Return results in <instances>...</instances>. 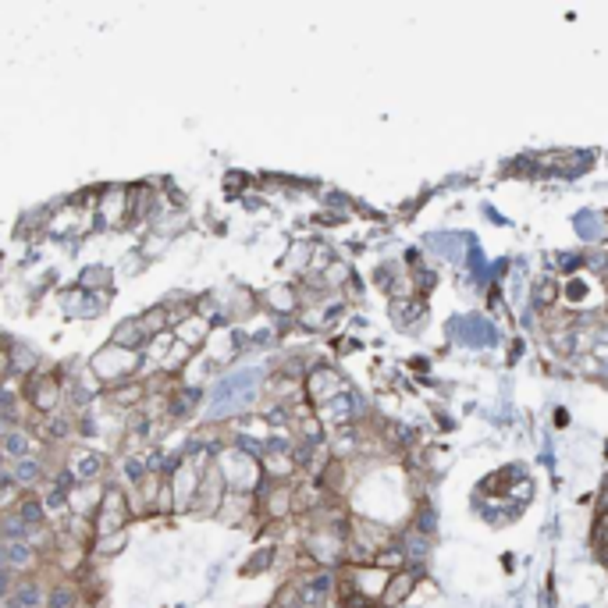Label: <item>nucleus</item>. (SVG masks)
Wrapping results in <instances>:
<instances>
[{
  "label": "nucleus",
  "instance_id": "9d476101",
  "mask_svg": "<svg viewBox=\"0 0 608 608\" xmlns=\"http://www.w3.org/2000/svg\"><path fill=\"white\" fill-rule=\"evenodd\" d=\"M18 516H22V523H25V526H32V523H39V519H43V506H39V502H25V506L18 508Z\"/></svg>",
  "mask_w": 608,
  "mask_h": 608
},
{
  "label": "nucleus",
  "instance_id": "dca6fc26",
  "mask_svg": "<svg viewBox=\"0 0 608 608\" xmlns=\"http://www.w3.org/2000/svg\"><path fill=\"white\" fill-rule=\"evenodd\" d=\"M125 470H128V477H132V481H139V477H143V463H135V459H128V463H125Z\"/></svg>",
  "mask_w": 608,
  "mask_h": 608
},
{
  "label": "nucleus",
  "instance_id": "f03ea898",
  "mask_svg": "<svg viewBox=\"0 0 608 608\" xmlns=\"http://www.w3.org/2000/svg\"><path fill=\"white\" fill-rule=\"evenodd\" d=\"M338 392H342V378L334 374V370H313L309 374V395L317 399V403H331V399H338Z\"/></svg>",
  "mask_w": 608,
  "mask_h": 608
},
{
  "label": "nucleus",
  "instance_id": "6e6552de",
  "mask_svg": "<svg viewBox=\"0 0 608 608\" xmlns=\"http://www.w3.org/2000/svg\"><path fill=\"white\" fill-rule=\"evenodd\" d=\"M47 605L50 608H75V591H72V587H57V591L47 598Z\"/></svg>",
  "mask_w": 608,
  "mask_h": 608
},
{
  "label": "nucleus",
  "instance_id": "f3484780",
  "mask_svg": "<svg viewBox=\"0 0 608 608\" xmlns=\"http://www.w3.org/2000/svg\"><path fill=\"white\" fill-rule=\"evenodd\" d=\"M11 481H14L11 473H0V491H7V488H11Z\"/></svg>",
  "mask_w": 608,
  "mask_h": 608
},
{
  "label": "nucleus",
  "instance_id": "0eeeda50",
  "mask_svg": "<svg viewBox=\"0 0 608 608\" xmlns=\"http://www.w3.org/2000/svg\"><path fill=\"white\" fill-rule=\"evenodd\" d=\"M36 477H39V463H32V459H18V466H14V481L32 484Z\"/></svg>",
  "mask_w": 608,
  "mask_h": 608
},
{
  "label": "nucleus",
  "instance_id": "9b49d317",
  "mask_svg": "<svg viewBox=\"0 0 608 608\" xmlns=\"http://www.w3.org/2000/svg\"><path fill=\"white\" fill-rule=\"evenodd\" d=\"M97 473H100V459L97 456L79 459V477H97Z\"/></svg>",
  "mask_w": 608,
  "mask_h": 608
},
{
  "label": "nucleus",
  "instance_id": "20e7f679",
  "mask_svg": "<svg viewBox=\"0 0 608 608\" xmlns=\"http://www.w3.org/2000/svg\"><path fill=\"white\" fill-rule=\"evenodd\" d=\"M39 587L36 584H25V587H18L14 595H11V602H7V608H39Z\"/></svg>",
  "mask_w": 608,
  "mask_h": 608
},
{
  "label": "nucleus",
  "instance_id": "a211bd4d",
  "mask_svg": "<svg viewBox=\"0 0 608 608\" xmlns=\"http://www.w3.org/2000/svg\"><path fill=\"white\" fill-rule=\"evenodd\" d=\"M0 463H4V452H0Z\"/></svg>",
  "mask_w": 608,
  "mask_h": 608
},
{
  "label": "nucleus",
  "instance_id": "f257e3e1",
  "mask_svg": "<svg viewBox=\"0 0 608 608\" xmlns=\"http://www.w3.org/2000/svg\"><path fill=\"white\" fill-rule=\"evenodd\" d=\"M413 587H416V573L405 566V569H399V573H392L388 577V587H385V595H381V605H403L405 598L413 595Z\"/></svg>",
  "mask_w": 608,
  "mask_h": 608
},
{
  "label": "nucleus",
  "instance_id": "1a4fd4ad",
  "mask_svg": "<svg viewBox=\"0 0 608 608\" xmlns=\"http://www.w3.org/2000/svg\"><path fill=\"white\" fill-rule=\"evenodd\" d=\"M591 541H595L598 548H605V544H608V512H598V519H595V530H591Z\"/></svg>",
  "mask_w": 608,
  "mask_h": 608
},
{
  "label": "nucleus",
  "instance_id": "4468645a",
  "mask_svg": "<svg viewBox=\"0 0 608 608\" xmlns=\"http://www.w3.org/2000/svg\"><path fill=\"white\" fill-rule=\"evenodd\" d=\"M555 296H559V289H555V285H548V282L537 289V303H541V306L555 303Z\"/></svg>",
  "mask_w": 608,
  "mask_h": 608
},
{
  "label": "nucleus",
  "instance_id": "423d86ee",
  "mask_svg": "<svg viewBox=\"0 0 608 608\" xmlns=\"http://www.w3.org/2000/svg\"><path fill=\"white\" fill-rule=\"evenodd\" d=\"M29 559H32V548H29L25 541H11V544H7V562H11V566H25Z\"/></svg>",
  "mask_w": 608,
  "mask_h": 608
},
{
  "label": "nucleus",
  "instance_id": "39448f33",
  "mask_svg": "<svg viewBox=\"0 0 608 608\" xmlns=\"http://www.w3.org/2000/svg\"><path fill=\"white\" fill-rule=\"evenodd\" d=\"M25 448H29V438H25L22 430H11V434L4 438V452H7V456H14V459H22V456H25Z\"/></svg>",
  "mask_w": 608,
  "mask_h": 608
},
{
  "label": "nucleus",
  "instance_id": "7ed1b4c3",
  "mask_svg": "<svg viewBox=\"0 0 608 608\" xmlns=\"http://www.w3.org/2000/svg\"><path fill=\"white\" fill-rule=\"evenodd\" d=\"M399 548H403V555H405V562H423L427 555H430V537L427 534H420V530H405V537L403 541H395Z\"/></svg>",
  "mask_w": 608,
  "mask_h": 608
},
{
  "label": "nucleus",
  "instance_id": "2eb2a0df",
  "mask_svg": "<svg viewBox=\"0 0 608 608\" xmlns=\"http://www.w3.org/2000/svg\"><path fill=\"white\" fill-rule=\"evenodd\" d=\"M47 430H50L54 438H65V434H68V423H65V420H50V427H47Z\"/></svg>",
  "mask_w": 608,
  "mask_h": 608
},
{
  "label": "nucleus",
  "instance_id": "ddd939ff",
  "mask_svg": "<svg viewBox=\"0 0 608 608\" xmlns=\"http://www.w3.org/2000/svg\"><path fill=\"white\" fill-rule=\"evenodd\" d=\"M271 559H274V552H271V548H267V552H260L256 559H249L246 573H264V566H271Z\"/></svg>",
  "mask_w": 608,
  "mask_h": 608
},
{
  "label": "nucleus",
  "instance_id": "f8f14e48",
  "mask_svg": "<svg viewBox=\"0 0 608 608\" xmlns=\"http://www.w3.org/2000/svg\"><path fill=\"white\" fill-rule=\"evenodd\" d=\"M4 534H7V537H14V541H25V523H22V516L7 519V523H4Z\"/></svg>",
  "mask_w": 608,
  "mask_h": 608
}]
</instances>
